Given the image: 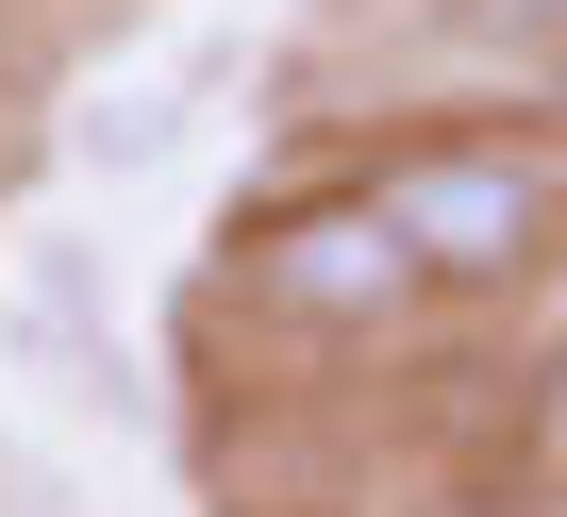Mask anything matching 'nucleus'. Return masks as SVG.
I'll return each instance as SVG.
<instances>
[{"mask_svg": "<svg viewBox=\"0 0 567 517\" xmlns=\"http://www.w3.org/2000/svg\"><path fill=\"white\" fill-rule=\"evenodd\" d=\"M351 184L384 200V234L417 250L434 301H517V285H550V250H567V151L534 117H417Z\"/></svg>", "mask_w": 567, "mask_h": 517, "instance_id": "1", "label": "nucleus"}, {"mask_svg": "<svg viewBox=\"0 0 567 517\" xmlns=\"http://www.w3.org/2000/svg\"><path fill=\"white\" fill-rule=\"evenodd\" d=\"M234 285H250V318H284V334H401V318L434 301L417 250L384 234V200H368L351 167L250 200V217H234Z\"/></svg>", "mask_w": 567, "mask_h": 517, "instance_id": "2", "label": "nucleus"}, {"mask_svg": "<svg viewBox=\"0 0 567 517\" xmlns=\"http://www.w3.org/2000/svg\"><path fill=\"white\" fill-rule=\"evenodd\" d=\"M517 467H550V484H567V351H550V368H534V401H517Z\"/></svg>", "mask_w": 567, "mask_h": 517, "instance_id": "3", "label": "nucleus"}, {"mask_svg": "<svg viewBox=\"0 0 567 517\" xmlns=\"http://www.w3.org/2000/svg\"><path fill=\"white\" fill-rule=\"evenodd\" d=\"M484 18H501V34H567V0H484Z\"/></svg>", "mask_w": 567, "mask_h": 517, "instance_id": "4", "label": "nucleus"}, {"mask_svg": "<svg viewBox=\"0 0 567 517\" xmlns=\"http://www.w3.org/2000/svg\"><path fill=\"white\" fill-rule=\"evenodd\" d=\"M534 134H550V151H567V84H550V117H534Z\"/></svg>", "mask_w": 567, "mask_h": 517, "instance_id": "5", "label": "nucleus"}]
</instances>
